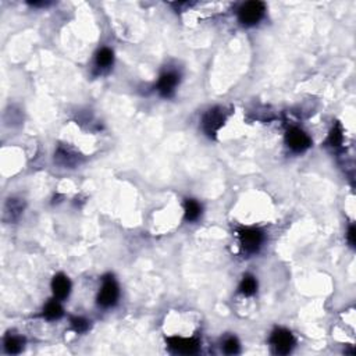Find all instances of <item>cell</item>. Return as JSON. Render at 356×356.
Returning <instances> with one entry per match:
<instances>
[{"label": "cell", "mask_w": 356, "mask_h": 356, "mask_svg": "<svg viewBox=\"0 0 356 356\" xmlns=\"http://www.w3.org/2000/svg\"><path fill=\"white\" fill-rule=\"evenodd\" d=\"M265 14V5L262 2H248L238 10V18L245 25L258 24Z\"/></svg>", "instance_id": "6da1fadb"}, {"label": "cell", "mask_w": 356, "mask_h": 356, "mask_svg": "<svg viewBox=\"0 0 356 356\" xmlns=\"http://www.w3.org/2000/svg\"><path fill=\"white\" fill-rule=\"evenodd\" d=\"M119 299V287L113 278H106L103 284L100 294L97 296V303L103 308L113 306Z\"/></svg>", "instance_id": "7a4b0ae2"}, {"label": "cell", "mask_w": 356, "mask_h": 356, "mask_svg": "<svg viewBox=\"0 0 356 356\" xmlns=\"http://www.w3.org/2000/svg\"><path fill=\"white\" fill-rule=\"evenodd\" d=\"M270 342H272L273 346L276 348V352H277V353L285 355V353H288L289 350L292 349V346H294L295 344V339L294 337H292V334L289 333V331L280 328V330H276V331L273 333Z\"/></svg>", "instance_id": "3957f363"}, {"label": "cell", "mask_w": 356, "mask_h": 356, "mask_svg": "<svg viewBox=\"0 0 356 356\" xmlns=\"http://www.w3.org/2000/svg\"><path fill=\"white\" fill-rule=\"evenodd\" d=\"M239 239H241V245L246 252H255L258 250L260 246V243L263 241V235L259 230L255 228H243L239 231Z\"/></svg>", "instance_id": "277c9868"}, {"label": "cell", "mask_w": 356, "mask_h": 356, "mask_svg": "<svg viewBox=\"0 0 356 356\" xmlns=\"http://www.w3.org/2000/svg\"><path fill=\"white\" fill-rule=\"evenodd\" d=\"M287 143L295 152H303L311 146V138L299 128H292L287 132Z\"/></svg>", "instance_id": "5b68a950"}, {"label": "cell", "mask_w": 356, "mask_h": 356, "mask_svg": "<svg viewBox=\"0 0 356 356\" xmlns=\"http://www.w3.org/2000/svg\"><path fill=\"white\" fill-rule=\"evenodd\" d=\"M224 120H226V116L221 112V109H212V110L208 112V114L205 116L204 119L205 131H206L209 135H213L216 131L219 130L221 125H223Z\"/></svg>", "instance_id": "8992f818"}, {"label": "cell", "mask_w": 356, "mask_h": 356, "mask_svg": "<svg viewBox=\"0 0 356 356\" xmlns=\"http://www.w3.org/2000/svg\"><path fill=\"white\" fill-rule=\"evenodd\" d=\"M170 348L174 349L175 352H181V353H195L199 349V342L193 338H174L169 339Z\"/></svg>", "instance_id": "52a82bcc"}, {"label": "cell", "mask_w": 356, "mask_h": 356, "mask_svg": "<svg viewBox=\"0 0 356 356\" xmlns=\"http://www.w3.org/2000/svg\"><path fill=\"white\" fill-rule=\"evenodd\" d=\"M52 289H53V294L59 299H64L66 296H68L70 294V289H71V284L64 274H57L56 277L53 278L52 281Z\"/></svg>", "instance_id": "ba28073f"}, {"label": "cell", "mask_w": 356, "mask_h": 356, "mask_svg": "<svg viewBox=\"0 0 356 356\" xmlns=\"http://www.w3.org/2000/svg\"><path fill=\"white\" fill-rule=\"evenodd\" d=\"M178 84V75L175 73H166L160 77L159 81V92L163 95V96H170L174 88Z\"/></svg>", "instance_id": "9c48e42d"}, {"label": "cell", "mask_w": 356, "mask_h": 356, "mask_svg": "<svg viewBox=\"0 0 356 356\" xmlns=\"http://www.w3.org/2000/svg\"><path fill=\"white\" fill-rule=\"evenodd\" d=\"M63 316V308L60 306L59 302L56 300H52L49 302L45 308V317L49 319V320H56V319H60Z\"/></svg>", "instance_id": "30bf717a"}, {"label": "cell", "mask_w": 356, "mask_h": 356, "mask_svg": "<svg viewBox=\"0 0 356 356\" xmlns=\"http://www.w3.org/2000/svg\"><path fill=\"white\" fill-rule=\"evenodd\" d=\"M200 215V206L195 200H188L185 204V219L188 221L196 220Z\"/></svg>", "instance_id": "8fae6325"}, {"label": "cell", "mask_w": 356, "mask_h": 356, "mask_svg": "<svg viewBox=\"0 0 356 356\" xmlns=\"http://www.w3.org/2000/svg\"><path fill=\"white\" fill-rule=\"evenodd\" d=\"M256 288H258V283H256V280H255L252 276H246V277H243L242 283H241V287H239V289H241V292H242L243 295H253L255 292H256Z\"/></svg>", "instance_id": "7c38bea8"}, {"label": "cell", "mask_w": 356, "mask_h": 356, "mask_svg": "<svg viewBox=\"0 0 356 356\" xmlns=\"http://www.w3.org/2000/svg\"><path fill=\"white\" fill-rule=\"evenodd\" d=\"M113 63V52L105 47L102 50L97 53L96 56V64L99 67H109L110 64Z\"/></svg>", "instance_id": "4fadbf2b"}, {"label": "cell", "mask_w": 356, "mask_h": 356, "mask_svg": "<svg viewBox=\"0 0 356 356\" xmlns=\"http://www.w3.org/2000/svg\"><path fill=\"white\" fill-rule=\"evenodd\" d=\"M23 339L18 337H7L5 341V346L9 353H18L23 348Z\"/></svg>", "instance_id": "5bb4252c"}, {"label": "cell", "mask_w": 356, "mask_h": 356, "mask_svg": "<svg viewBox=\"0 0 356 356\" xmlns=\"http://www.w3.org/2000/svg\"><path fill=\"white\" fill-rule=\"evenodd\" d=\"M328 142L331 143V146H338L341 145L342 142V131H341V127L339 125H335L330 134V138H328Z\"/></svg>", "instance_id": "9a60e30c"}, {"label": "cell", "mask_w": 356, "mask_h": 356, "mask_svg": "<svg viewBox=\"0 0 356 356\" xmlns=\"http://www.w3.org/2000/svg\"><path fill=\"white\" fill-rule=\"evenodd\" d=\"M71 324H73V328L77 333H84L89 327L88 322L85 319H82V317H74V319H71Z\"/></svg>", "instance_id": "2e32d148"}, {"label": "cell", "mask_w": 356, "mask_h": 356, "mask_svg": "<svg viewBox=\"0 0 356 356\" xmlns=\"http://www.w3.org/2000/svg\"><path fill=\"white\" fill-rule=\"evenodd\" d=\"M224 350H226L227 353H230V355H232V353H237L238 350H239V344H238V341L235 338H228L224 342Z\"/></svg>", "instance_id": "e0dca14e"}, {"label": "cell", "mask_w": 356, "mask_h": 356, "mask_svg": "<svg viewBox=\"0 0 356 356\" xmlns=\"http://www.w3.org/2000/svg\"><path fill=\"white\" fill-rule=\"evenodd\" d=\"M355 237H356L355 227H353V226H350V227H349V231H348V241H349L350 246H355V243H356V239H355Z\"/></svg>", "instance_id": "ac0fdd59"}]
</instances>
